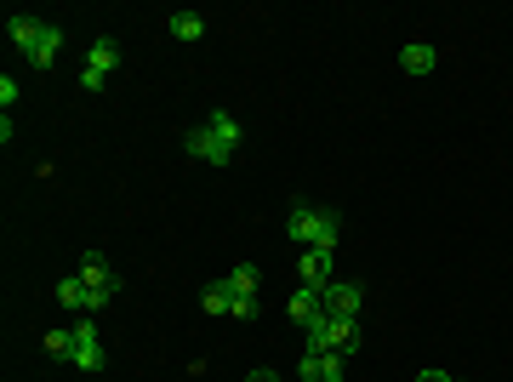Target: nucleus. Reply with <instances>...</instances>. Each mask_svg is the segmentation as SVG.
<instances>
[{
	"label": "nucleus",
	"mask_w": 513,
	"mask_h": 382,
	"mask_svg": "<svg viewBox=\"0 0 513 382\" xmlns=\"http://www.w3.org/2000/svg\"><path fill=\"white\" fill-rule=\"evenodd\" d=\"M40 29H46V24H40V17H24V12H17V17H6V35H12V46L17 52H35V40H40Z\"/></svg>",
	"instance_id": "9b49d317"
},
{
	"label": "nucleus",
	"mask_w": 513,
	"mask_h": 382,
	"mask_svg": "<svg viewBox=\"0 0 513 382\" xmlns=\"http://www.w3.org/2000/svg\"><path fill=\"white\" fill-rule=\"evenodd\" d=\"M57 303L75 308V314H92V291H86L80 274H69V280H57Z\"/></svg>",
	"instance_id": "f8f14e48"
},
{
	"label": "nucleus",
	"mask_w": 513,
	"mask_h": 382,
	"mask_svg": "<svg viewBox=\"0 0 513 382\" xmlns=\"http://www.w3.org/2000/svg\"><path fill=\"white\" fill-rule=\"evenodd\" d=\"M256 286H263V268L256 263H240L228 274V314L234 320H251L256 314Z\"/></svg>",
	"instance_id": "7ed1b4c3"
},
{
	"label": "nucleus",
	"mask_w": 513,
	"mask_h": 382,
	"mask_svg": "<svg viewBox=\"0 0 513 382\" xmlns=\"http://www.w3.org/2000/svg\"><path fill=\"white\" fill-rule=\"evenodd\" d=\"M326 382H348V377H326Z\"/></svg>",
	"instance_id": "aec40b11"
},
{
	"label": "nucleus",
	"mask_w": 513,
	"mask_h": 382,
	"mask_svg": "<svg viewBox=\"0 0 513 382\" xmlns=\"http://www.w3.org/2000/svg\"><path fill=\"white\" fill-rule=\"evenodd\" d=\"M46 354H52V359H69V354H75V326H69V331H63V326L46 331Z\"/></svg>",
	"instance_id": "dca6fc26"
},
{
	"label": "nucleus",
	"mask_w": 513,
	"mask_h": 382,
	"mask_svg": "<svg viewBox=\"0 0 513 382\" xmlns=\"http://www.w3.org/2000/svg\"><path fill=\"white\" fill-rule=\"evenodd\" d=\"M399 69L422 80V75H434V69H439V52L428 46V40H411V46H399Z\"/></svg>",
	"instance_id": "1a4fd4ad"
},
{
	"label": "nucleus",
	"mask_w": 513,
	"mask_h": 382,
	"mask_svg": "<svg viewBox=\"0 0 513 382\" xmlns=\"http://www.w3.org/2000/svg\"><path fill=\"white\" fill-rule=\"evenodd\" d=\"M246 382H286V377H280V371H251Z\"/></svg>",
	"instance_id": "a211bd4d"
},
{
	"label": "nucleus",
	"mask_w": 513,
	"mask_h": 382,
	"mask_svg": "<svg viewBox=\"0 0 513 382\" xmlns=\"http://www.w3.org/2000/svg\"><path fill=\"white\" fill-rule=\"evenodd\" d=\"M200 308H206V314H228V280H211V286L200 291Z\"/></svg>",
	"instance_id": "2eb2a0df"
},
{
	"label": "nucleus",
	"mask_w": 513,
	"mask_h": 382,
	"mask_svg": "<svg viewBox=\"0 0 513 382\" xmlns=\"http://www.w3.org/2000/svg\"><path fill=\"white\" fill-rule=\"evenodd\" d=\"M0 103H6V109L17 103V80H12V75H0Z\"/></svg>",
	"instance_id": "f3484780"
},
{
	"label": "nucleus",
	"mask_w": 513,
	"mask_h": 382,
	"mask_svg": "<svg viewBox=\"0 0 513 382\" xmlns=\"http://www.w3.org/2000/svg\"><path fill=\"white\" fill-rule=\"evenodd\" d=\"M69 366H80V371H103V337H97V326H92V314L75 326V354H69Z\"/></svg>",
	"instance_id": "423d86ee"
},
{
	"label": "nucleus",
	"mask_w": 513,
	"mask_h": 382,
	"mask_svg": "<svg viewBox=\"0 0 513 382\" xmlns=\"http://www.w3.org/2000/svg\"><path fill=\"white\" fill-rule=\"evenodd\" d=\"M166 29H171V40H206V17L200 12H171Z\"/></svg>",
	"instance_id": "ddd939ff"
},
{
	"label": "nucleus",
	"mask_w": 513,
	"mask_h": 382,
	"mask_svg": "<svg viewBox=\"0 0 513 382\" xmlns=\"http://www.w3.org/2000/svg\"><path fill=\"white\" fill-rule=\"evenodd\" d=\"M319 314H326V297H319V291H297V297H291V320H297V326L319 320Z\"/></svg>",
	"instance_id": "4468645a"
},
{
	"label": "nucleus",
	"mask_w": 513,
	"mask_h": 382,
	"mask_svg": "<svg viewBox=\"0 0 513 382\" xmlns=\"http://www.w3.org/2000/svg\"><path fill=\"white\" fill-rule=\"evenodd\" d=\"M57 52H63V29H57V24H46V29H40V40H35V52H29L24 63H35V69H52Z\"/></svg>",
	"instance_id": "9d476101"
},
{
	"label": "nucleus",
	"mask_w": 513,
	"mask_h": 382,
	"mask_svg": "<svg viewBox=\"0 0 513 382\" xmlns=\"http://www.w3.org/2000/svg\"><path fill=\"white\" fill-rule=\"evenodd\" d=\"M417 382H457V377H445V371H422Z\"/></svg>",
	"instance_id": "6ab92c4d"
},
{
	"label": "nucleus",
	"mask_w": 513,
	"mask_h": 382,
	"mask_svg": "<svg viewBox=\"0 0 513 382\" xmlns=\"http://www.w3.org/2000/svg\"><path fill=\"white\" fill-rule=\"evenodd\" d=\"M337 235H342V223H337V211H319L314 200H297L286 211V240L291 246H303V251H337Z\"/></svg>",
	"instance_id": "f03ea898"
},
{
	"label": "nucleus",
	"mask_w": 513,
	"mask_h": 382,
	"mask_svg": "<svg viewBox=\"0 0 513 382\" xmlns=\"http://www.w3.org/2000/svg\"><path fill=\"white\" fill-rule=\"evenodd\" d=\"M183 148L195 160H206V166H228L234 155H240V120H234L228 109H211L200 126L183 132Z\"/></svg>",
	"instance_id": "f257e3e1"
},
{
	"label": "nucleus",
	"mask_w": 513,
	"mask_h": 382,
	"mask_svg": "<svg viewBox=\"0 0 513 382\" xmlns=\"http://www.w3.org/2000/svg\"><path fill=\"white\" fill-rule=\"evenodd\" d=\"M297 382H303V377H297Z\"/></svg>",
	"instance_id": "412c9836"
},
{
	"label": "nucleus",
	"mask_w": 513,
	"mask_h": 382,
	"mask_svg": "<svg viewBox=\"0 0 513 382\" xmlns=\"http://www.w3.org/2000/svg\"><path fill=\"white\" fill-rule=\"evenodd\" d=\"M80 280H86V291H92V314H97V308H103V303H109V297L120 291L115 268L103 263V257H86V263H80Z\"/></svg>",
	"instance_id": "39448f33"
},
{
	"label": "nucleus",
	"mask_w": 513,
	"mask_h": 382,
	"mask_svg": "<svg viewBox=\"0 0 513 382\" xmlns=\"http://www.w3.org/2000/svg\"><path fill=\"white\" fill-rule=\"evenodd\" d=\"M359 308H366V286H354V280H331V286H326V314L359 320Z\"/></svg>",
	"instance_id": "0eeeda50"
},
{
	"label": "nucleus",
	"mask_w": 513,
	"mask_h": 382,
	"mask_svg": "<svg viewBox=\"0 0 513 382\" xmlns=\"http://www.w3.org/2000/svg\"><path fill=\"white\" fill-rule=\"evenodd\" d=\"M115 69H120V40H109V35H103V40H92V52H86L80 86H86V92H97V86H103V80H109Z\"/></svg>",
	"instance_id": "20e7f679"
},
{
	"label": "nucleus",
	"mask_w": 513,
	"mask_h": 382,
	"mask_svg": "<svg viewBox=\"0 0 513 382\" xmlns=\"http://www.w3.org/2000/svg\"><path fill=\"white\" fill-rule=\"evenodd\" d=\"M297 280H303V291H319L326 297V286H331V251H303V263H297Z\"/></svg>",
	"instance_id": "6e6552de"
}]
</instances>
